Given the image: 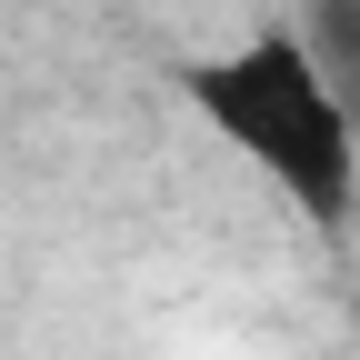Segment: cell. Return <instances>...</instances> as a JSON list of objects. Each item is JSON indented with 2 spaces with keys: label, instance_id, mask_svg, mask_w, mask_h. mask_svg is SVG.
Listing matches in <instances>:
<instances>
[{
  "label": "cell",
  "instance_id": "obj_1",
  "mask_svg": "<svg viewBox=\"0 0 360 360\" xmlns=\"http://www.w3.org/2000/svg\"><path fill=\"white\" fill-rule=\"evenodd\" d=\"M180 101H191L250 170L281 180L290 210H310L321 231L350 220L360 130H350V110L330 101V80H321V60H310L300 30H250V40H231V51L180 60Z\"/></svg>",
  "mask_w": 360,
  "mask_h": 360
},
{
  "label": "cell",
  "instance_id": "obj_2",
  "mask_svg": "<svg viewBox=\"0 0 360 360\" xmlns=\"http://www.w3.org/2000/svg\"><path fill=\"white\" fill-rule=\"evenodd\" d=\"M300 40H310V60H321V80H330V101H340L350 130H360V0H321Z\"/></svg>",
  "mask_w": 360,
  "mask_h": 360
}]
</instances>
